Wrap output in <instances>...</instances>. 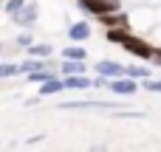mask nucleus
<instances>
[{"instance_id": "nucleus-9", "label": "nucleus", "mask_w": 161, "mask_h": 152, "mask_svg": "<svg viewBox=\"0 0 161 152\" xmlns=\"http://www.w3.org/2000/svg\"><path fill=\"white\" fill-rule=\"evenodd\" d=\"M62 79V90H91V79L85 73H71V76H59Z\"/></svg>"}, {"instance_id": "nucleus-21", "label": "nucleus", "mask_w": 161, "mask_h": 152, "mask_svg": "<svg viewBox=\"0 0 161 152\" xmlns=\"http://www.w3.org/2000/svg\"><path fill=\"white\" fill-rule=\"evenodd\" d=\"M0 54H3V42H0Z\"/></svg>"}, {"instance_id": "nucleus-5", "label": "nucleus", "mask_w": 161, "mask_h": 152, "mask_svg": "<svg viewBox=\"0 0 161 152\" xmlns=\"http://www.w3.org/2000/svg\"><path fill=\"white\" fill-rule=\"evenodd\" d=\"M62 110H122V102H62Z\"/></svg>"}, {"instance_id": "nucleus-14", "label": "nucleus", "mask_w": 161, "mask_h": 152, "mask_svg": "<svg viewBox=\"0 0 161 152\" xmlns=\"http://www.w3.org/2000/svg\"><path fill=\"white\" fill-rule=\"evenodd\" d=\"M62 59H88V51L82 45H65L62 48Z\"/></svg>"}, {"instance_id": "nucleus-7", "label": "nucleus", "mask_w": 161, "mask_h": 152, "mask_svg": "<svg viewBox=\"0 0 161 152\" xmlns=\"http://www.w3.org/2000/svg\"><path fill=\"white\" fill-rule=\"evenodd\" d=\"M96 73L105 76V79H116V76H125V65L116 62V59H99L96 62Z\"/></svg>"}, {"instance_id": "nucleus-10", "label": "nucleus", "mask_w": 161, "mask_h": 152, "mask_svg": "<svg viewBox=\"0 0 161 152\" xmlns=\"http://www.w3.org/2000/svg\"><path fill=\"white\" fill-rule=\"evenodd\" d=\"M91 25L85 23V20H79V23H71L68 25V39L71 42H85V39H91Z\"/></svg>"}, {"instance_id": "nucleus-12", "label": "nucleus", "mask_w": 161, "mask_h": 152, "mask_svg": "<svg viewBox=\"0 0 161 152\" xmlns=\"http://www.w3.org/2000/svg\"><path fill=\"white\" fill-rule=\"evenodd\" d=\"M59 90H62V79L54 73V76H48L45 82H40V90H37V93H40V96H54V93H59Z\"/></svg>"}, {"instance_id": "nucleus-6", "label": "nucleus", "mask_w": 161, "mask_h": 152, "mask_svg": "<svg viewBox=\"0 0 161 152\" xmlns=\"http://www.w3.org/2000/svg\"><path fill=\"white\" fill-rule=\"evenodd\" d=\"M96 20H99V25H105V28H130V14L122 11V8H113V11H108V14H99Z\"/></svg>"}, {"instance_id": "nucleus-13", "label": "nucleus", "mask_w": 161, "mask_h": 152, "mask_svg": "<svg viewBox=\"0 0 161 152\" xmlns=\"http://www.w3.org/2000/svg\"><path fill=\"white\" fill-rule=\"evenodd\" d=\"M25 51H28V56H37V59H48V56L54 54V45H48V42H31Z\"/></svg>"}, {"instance_id": "nucleus-18", "label": "nucleus", "mask_w": 161, "mask_h": 152, "mask_svg": "<svg viewBox=\"0 0 161 152\" xmlns=\"http://www.w3.org/2000/svg\"><path fill=\"white\" fill-rule=\"evenodd\" d=\"M34 42V37H31V28H23L20 34H17V48H28Z\"/></svg>"}, {"instance_id": "nucleus-4", "label": "nucleus", "mask_w": 161, "mask_h": 152, "mask_svg": "<svg viewBox=\"0 0 161 152\" xmlns=\"http://www.w3.org/2000/svg\"><path fill=\"white\" fill-rule=\"evenodd\" d=\"M108 90H110L113 96H119V99H130V96H136V90H139V79L116 76V79L108 82Z\"/></svg>"}, {"instance_id": "nucleus-8", "label": "nucleus", "mask_w": 161, "mask_h": 152, "mask_svg": "<svg viewBox=\"0 0 161 152\" xmlns=\"http://www.w3.org/2000/svg\"><path fill=\"white\" fill-rule=\"evenodd\" d=\"M156 23V14H153V8H139L136 14H130V28H139V31H144V28H150Z\"/></svg>"}, {"instance_id": "nucleus-16", "label": "nucleus", "mask_w": 161, "mask_h": 152, "mask_svg": "<svg viewBox=\"0 0 161 152\" xmlns=\"http://www.w3.org/2000/svg\"><path fill=\"white\" fill-rule=\"evenodd\" d=\"M139 87L147 90V93H161V79H139Z\"/></svg>"}, {"instance_id": "nucleus-3", "label": "nucleus", "mask_w": 161, "mask_h": 152, "mask_svg": "<svg viewBox=\"0 0 161 152\" xmlns=\"http://www.w3.org/2000/svg\"><path fill=\"white\" fill-rule=\"evenodd\" d=\"M37 17H40V3H37V0H25V3L20 6V11H17L11 20H14L20 28H34Z\"/></svg>"}, {"instance_id": "nucleus-17", "label": "nucleus", "mask_w": 161, "mask_h": 152, "mask_svg": "<svg viewBox=\"0 0 161 152\" xmlns=\"http://www.w3.org/2000/svg\"><path fill=\"white\" fill-rule=\"evenodd\" d=\"M14 76H20L17 65L14 62H0V79H14Z\"/></svg>"}, {"instance_id": "nucleus-20", "label": "nucleus", "mask_w": 161, "mask_h": 152, "mask_svg": "<svg viewBox=\"0 0 161 152\" xmlns=\"http://www.w3.org/2000/svg\"><path fill=\"white\" fill-rule=\"evenodd\" d=\"M150 62L161 65V45H153V56H150Z\"/></svg>"}, {"instance_id": "nucleus-15", "label": "nucleus", "mask_w": 161, "mask_h": 152, "mask_svg": "<svg viewBox=\"0 0 161 152\" xmlns=\"http://www.w3.org/2000/svg\"><path fill=\"white\" fill-rule=\"evenodd\" d=\"M125 76H130V79H147L150 68H144V65H125Z\"/></svg>"}, {"instance_id": "nucleus-11", "label": "nucleus", "mask_w": 161, "mask_h": 152, "mask_svg": "<svg viewBox=\"0 0 161 152\" xmlns=\"http://www.w3.org/2000/svg\"><path fill=\"white\" fill-rule=\"evenodd\" d=\"M85 71H88L85 59H62V65H59V76H71V73H85Z\"/></svg>"}, {"instance_id": "nucleus-1", "label": "nucleus", "mask_w": 161, "mask_h": 152, "mask_svg": "<svg viewBox=\"0 0 161 152\" xmlns=\"http://www.w3.org/2000/svg\"><path fill=\"white\" fill-rule=\"evenodd\" d=\"M119 48H125L127 54H133V56H139V59H144V62H150V56H153V42H147L144 37H139V34H133V31H125V34H122Z\"/></svg>"}, {"instance_id": "nucleus-2", "label": "nucleus", "mask_w": 161, "mask_h": 152, "mask_svg": "<svg viewBox=\"0 0 161 152\" xmlns=\"http://www.w3.org/2000/svg\"><path fill=\"white\" fill-rule=\"evenodd\" d=\"M76 6L88 17H99V14H108L113 8H122V0H76Z\"/></svg>"}, {"instance_id": "nucleus-19", "label": "nucleus", "mask_w": 161, "mask_h": 152, "mask_svg": "<svg viewBox=\"0 0 161 152\" xmlns=\"http://www.w3.org/2000/svg\"><path fill=\"white\" fill-rule=\"evenodd\" d=\"M25 0H6V6H3V11L8 14V17H14L17 11H20V6H23Z\"/></svg>"}]
</instances>
